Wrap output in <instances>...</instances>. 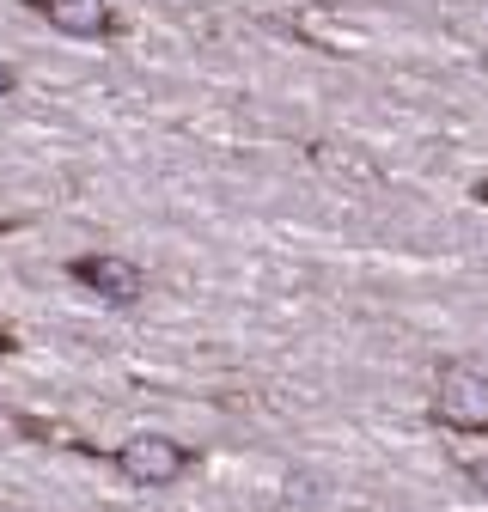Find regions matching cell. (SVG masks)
I'll return each mask as SVG.
<instances>
[{"mask_svg": "<svg viewBox=\"0 0 488 512\" xmlns=\"http://www.w3.org/2000/svg\"><path fill=\"white\" fill-rule=\"evenodd\" d=\"M470 482H476V488L488 494V458H482V464H470Z\"/></svg>", "mask_w": 488, "mask_h": 512, "instance_id": "cell-5", "label": "cell"}, {"mask_svg": "<svg viewBox=\"0 0 488 512\" xmlns=\"http://www.w3.org/2000/svg\"><path fill=\"white\" fill-rule=\"evenodd\" d=\"M74 281L92 287L110 305H129V299L147 293V275H141V263H129V256H74Z\"/></svg>", "mask_w": 488, "mask_h": 512, "instance_id": "cell-3", "label": "cell"}, {"mask_svg": "<svg viewBox=\"0 0 488 512\" xmlns=\"http://www.w3.org/2000/svg\"><path fill=\"white\" fill-rule=\"evenodd\" d=\"M440 421L458 433H488V378L470 366H446L440 372V397H434Z\"/></svg>", "mask_w": 488, "mask_h": 512, "instance_id": "cell-2", "label": "cell"}, {"mask_svg": "<svg viewBox=\"0 0 488 512\" xmlns=\"http://www.w3.org/2000/svg\"><path fill=\"white\" fill-rule=\"evenodd\" d=\"M31 7H37L55 31H68V37H98V31H110V7H104V0H31Z\"/></svg>", "mask_w": 488, "mask_h": 512, "instance_id": "cell-4", "label": "cell"}, {"mask_svg": "<svg viewBox=\"0 0 488 512\" xmlns=\"http://www.w3.org/2000/svg\"><path fill=\"white\" fill-rule=\"evenodd\" d=\"M476 196H482V202H488V183H482V189H476Z\"/></svg>", "mask_w": 488, "mask_h": 512, "instance_id": "cell-7", "label": "cell"}, {"mask_svg": "<svg viewBox=\"0 0 488 512\" xmlns=\"http://www.w3.org/2000/svg\"><path fill=\"white\" fill-rule=\"evenodd\" d=\"M116 470L129 482H141V488H165V482H177L190 470V452H183L177 439H165V433H135V439H122Z\"/></svg>", "mask_w": 488, "mask_h": 512, "instance_id": "cell-1", "label": "cell"}, {"mask_svg": "<svg viewBox=\"0 0 488 512\" xmlns=\"http://www.w3.org/2000/svg\"><path fill=\"white\" fill-rule=\"evenodd\" d=\"M13 92V68H7V61H0V98H7Z\"/></svg>", "mask_w": 488, "mask_h": 512, "instance_id": "cell-6", "label": "cell"}, {"mask_svg": "<svg viewBox=\"0 0 488 512\" xmlns=\"http://www.w3.org/2000/svg\"><path fill=\"white\" fill-rule=\"evenodd\" d=\"M0 348H7V336H0Z\"/></svg>", "mask_w": 488, "mask_h": 512, "instance_id": "cell-8", "label": "cell"}]
</instances>
